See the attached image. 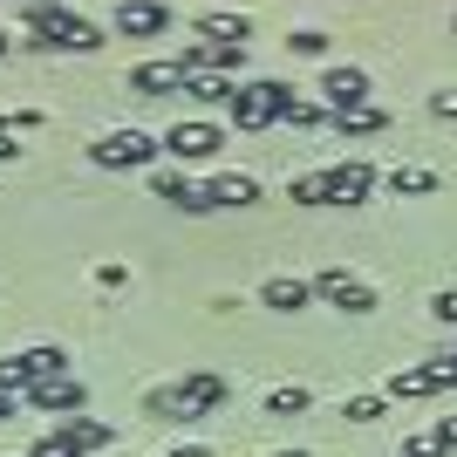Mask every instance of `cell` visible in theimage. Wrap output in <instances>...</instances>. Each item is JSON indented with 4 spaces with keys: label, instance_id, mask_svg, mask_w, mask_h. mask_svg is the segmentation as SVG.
Listing matches in <instances>:
<instances>
[{
    "label": "cell",
    "instance_id": "obj_3",
    "mask_svg": "<svg viewBox=\"0 0 457 457\" xmlns=\"http://www.w3.org/2000/svg\"><path fill=\"white\" fill-rule=\"evenodd\" d=\"M157 151H164V144L144 137V130H103L89 144V164H96V171H144Z\"/></svg>",
    "mask_w": 457,
    "mask_h": 457
},
{
    "label": "cell",
    "instance_id": "obj_34",
    "mask_svg": "<svg viewBox=\"0 0 457 457\" xmlns=\"http://www.w3.org/2000/svg\"><path fill=\"white\" fill-rule=\"evenodd\" d=\"M14 410H21V396H0V423H7V417H14Z\"/></svg>",
    "mask_w": 457,
    "mask_h": 457
},
{
    "label": "cell",
    "instance_id": "obj_10",
    "mask_svg": "<svg viewBox=\"0 0 457 457\" xmlns=\"http://www.w3.org/2000/svg\"><path fill=\"white\" fill-rule=\"evenodd\" d=\"M321 96H328V116L369 110V76H362V69H328V76H321Z\"/></svg>",
    "mask_w": 457,
    "mask_h": 457
},
{
    "label": "cell",
    "instance_id": "obj_11",
    "mask_svg": "<svg viewBox=\"0 0 457 457\" xmlns=\"http://www.w3.org/2000/svg\"><path fill=\"white\" fill-rule=\"evenodd\" d=\"M369 191H376V171H369L362 157H348V164L328 171V205H362Z\"/></svg>",
    "mask_w": 457,
    "mask_h": 457
},
{
    "label": "cell",
    "instance_id": "obj_36",
    "mask_svg": "<svg viewBox=\"0 0 457 457\" xmlns=\"http://www.w3.org/2000/svg\"><path fill=\"white\" fill-rule=\"evenodd\" d=\"M0 55H7V28H0Z\"/></svg>",
    "mask_w": 457,
    "mask_h": 457
},
{
    "label": "cell",
    "instance_id": "obj_6",
    "mask_svg": "<svg viewBox=\"0 0 457 457\" xmlns=\"http://www.w3.org/2000/svg\"><path fill=\"white\" fill-rule=\"evenodd\" d=\"M226 110H232V123H239V130H267L273 116H280V103H273V82H239Z\"/></svg>",
    "mask_w": 457,
    "mask_h": 457
},
{
    "label": "cell",
    "instance_id": "obj_7",
    "mask_svg": "<svg viewBox=\"0 0 457 457\" xmlns=\"http://www.w3.org/2000/svg\"><path fill=\"white\" fill-rule=\"evenodd\" d=\"M157 144H164L178 164H205V157H219V130H212V123H171Z\"/></svg>",
    "mask_w": 457,
    "mask_h": 457
},
{
    "label": "cell",
    "instance_id": "obj_15",
    "mask_svg": "<svg viewBox=\"0 0 457 457\" xmlns=\"http://www.w3.org/2000/svg\"><path fill=\"white\" fill-rule=\"evenodd\" d=\"M198 41H219V48H246L253 21L246 14H198V28H191Z\"/></svg>",
    "mask_w": 457,
    "mask_h": 457
},
{
    "label": "cell",
    "instance_id": "obj_24",
    "mask_svg": "<svg viewBox=\"0 0 457 457\" xmlns=\"http://www.w3.org/2000/svg\"><path fill=\"white\" fill-rule=\"evenodd\" d=\"M287 198H294V205H328V171L294 178V185H287Z\"/></svg>",
    "mask_w": 457,
    "mask_h": 457
},
{
    "label": "cell",
    "instance_id": "obj_17",
    "mask_svg": "<svg viewBox=\"0 0 457 457\" xmlns=\"http://www.w3.org/2000/svg\"><path fill=\"white\" fill-rule=\"evenodd\" d=\"M157 198H164V205H178V212H212L205 185H191L185 171H157Z\"/></svg>",
    "mask_w": 457,
    "mask_h": 457
},
{
    "label": "cell",
    "instance_id": "obj_2",
    "mask_svg": "<svg viewBox=\"0 0 457 457\" xmlns=\"http://www.w3.org/2000/svg\"><path fill=\"white\" fill-rule=\"evenodd\" d=\"M55 376H69V355H62L55 342L21 348V355L0 362V396H28V389H41V382H55Z\"/></svg>",
    "mask_w": 457,
    "mask_h": 457
},
{
    "label": "cell",
    "instance_id": "obj_1",
    "mask_svg": "<svg viewBox=\"0 0 457 457\" xmlns=\"http://www.w3.org/2000/svg\"><path fill=\"white\" fill-rule=\"evenodd\" d=\"M21 28H28L35 48H62V55H96V48L110 41L89 14H69L55 0H28V7H21Z\"/></svg>",
    "mask_w": 457,
    "mask_h": 457
},
{
    "label": "cell",
    "instance_id": "obj_32",
    "mask_svg": "<svg viewBox=\"0 0 457 457\" xmlns=\"http://www.w3.org/2000/svg\"><path fill=\"white\" fill-rule=\"evenodd\" d=\"M171 457H212V451H205V444H185V437H178V444H171Z\"/></svg>",
    "mask_w": 457,
    "mask_h": 457
},
{
    "label": "cell",
    "instance_id": "obj_12",
    "mask_svg": "<svg viewBox=\"0 0 457 457\" xmlns=\"http://www.w3.org/2000/svg\"><path fill=\"white\" fill-rule=\"evenodd\" d=\"M260 301H267L273 314H301V307L314 301V280H301V273H273V280L260 287Z\"/></svg>",
    "mask_w": 457,
    "mask_h": 457
},
{
    "label": "cell",
    "instance_id": "obj_9",
    "mask_svg": "<svg viewBox=\"0 0 457 457\" xmlns=\"http://www.w3.org/2000/svg\"><path fill=\"white\" fill-rule=\"evenodd\" d=\"M164 28H171V7H164V0H123V7H116V35L151 41V35H164Z\"/></svg>",
    "mask_w": 457,
    "mask_h": 457
},
{
    "label": "cell",
    "instance_id": "obj_35",
    "mask_svg": "<svg viewBox=\"0 0 457 457\" xmlns=\"http://www.w3.org/2000/svg\"><path fill=\"white\" fill-rule=\"evenodd\" d=\"M273 457H307V451H273Z\"/></svg>",
    "mask_w": 457,
    "mask_h": 457
},
{
    "label": "cell",
    "instance_id": "obj_23",
    "mask_svg": "<svg viewBox=\"0 0 457 457\" xmlns=\"http://www.w3.org/2000/svg\"><path fill=\"white\" fill-rule=\"evenodd\" d=\"M307 403H314V396H307L301 382H287V389H273V396H267V417H301Z\"/></svg>",
    "mask_w": 457,
    "mask_h": 457
},
{
    "label": "cell",
    "instance_id": "obj_26",
    "mask_svg": "<svg viewBox=\"0 0 457 457\" xmlns=\"http://www.w3.org/2000/svg\"><path fill=\"white\" fill-rule=\"evenodd\" d=\"M451 444H444V430H423V437H410L403 444V457H444Z\"/></svg>",
    "mask_w": 457,
    "mask_h": 457
},
{
    "label": "cell",
    "instance_id": "obj_28",
    "mask_svg": "<svg viewBox=\"0 0 457 457\" xmlns=\"http://www.w3.org/2000/svg\"><path fill=\"white\" fill-rule=\"evenodd\" d=\"M430 314H437V321H444V328H457V287H444L437 301H430Z\"/></svg>",
    "mask_w": 457,
    "mask_h": 457
},
{
    "label": "cell",
    "instance_id": "obj_33",
    "mask_svg": "<svg viewBox=\"0 0 457 457\" xmlns=\"http://www.w3.org/2000/svg\"><path fill=\"white\" fill-rule=\"evenodd\" d=\"M437 430H444V444H451V451H457V417H444Z\"/></svg>",
    "mask_w": 457,
    "mask_h": 457
},
{
    "label": "cell",
    "instance_id": "obj_5",
    "mask_svg": "<svg viewBox=\"0 0 457 457\" xmlns=\"http://www.w3.org/2000/svg\"><path fill=\"white\" fill-rule=\"evenodd\" d=\"M444 389H457V362H451V355H444V362H430V369H396V376L382 382V396H396V403L444 396Z\"/></svg>",
    "mask_w": 457,
    "mask_h": 457
},
{
    "label": "cell",
    "instance_id": "obj_13",
    "mask_svg": "<svg viewBox=\"0 0 457 457\" xmlns=\"http://www.w3.org/2000/svg\"><path fill=\"white\" fill-rule=\"evenodd\" d=\"M48 437H62L76 457H89V451H103L110 444V423H96V417H55V430Z\"/></svg>",
    "mask_w": 457,
    "mask_h": 457
},
{
    "label": "cell",
    "instance_id": "obj_21",
    "mask_svg": "<svg viewBox=\"0 0 457 457\" xmlns=\"http://www.w3.org/2000/svg\"><path fill=\"white\" fill-rule=\"evenodd\" d=\"M328 123H335L342 137H376L389 116H382V110H342V116H328Z\"/></svg>",
    "mask_w": 457,
    "mask_h": 457
},
{
    "label": "cell",
    "instance_id": "obj_22",
    "mask_svg": "<svg viewBox=\"0 0 457 457\" xmlns=\"http://www.w3.org/2000/svg\"><path fill=\"white\" fill-rule=\"evenodd\" d=\"M185 89L198 96V103H232V89H239V82H232V76H185Z\"/></svg>",
    "mask_w": 457,
    "mask_h": 457
},
{
    "label": "cell",
    "instance_id": "obj_30",
    "mask_svg": "<svg viewBox=\"0 0 457 457\" xmlns=\"http://www.w3.org/2000/svg\"><path fill=\"white\" fill-rule=\"evenodd\" d=\"M123 280H130V273L116 267V260H110V267H96V287H103V294H116V287H123Z\"/></svg>",
    "mask_w": 457,
    "mask_h": 457
},
{
    "label": "cell",
    "instance_id": "obj_25",
    "mask_svg": "<svg viewBox=\"0 0 457 457\" xmlns=\"http://www.w3.org/2000/svg\"><path fill=\"white\" fill-rule=\"evenodd\" d=\"M382 403H389V396H348V403H342V417H348V423H376V417H382Z\"/></svg>",
    "mask_w": 457,
    "mask_h": 457
},
{
    "label": "cell",
    "instance_id": "obj_20",
    "mask_svg": "<svg viewBox=\"0 0 457 457\" xmlns=\"http://www.w3.org/2000/svg\"><path fill=\"white\" fill-rule=\"evenodd\" d=\"M144 417H157V423H178V417H191V410H185V389H178V382L151 389V396H144Z\"/></svg>",
    "mask_w": 457,
    "mask_h": 457
},
{
    "label": "cell",
    "instance_id": "obj_37",
    "mask_svg": "<svg viewBox=\"0 0 457 457\" xmlns=\"http://www.w3.org/2000/svg\"><path fill=\"white\" fill-rule=\"evenodd\" d=\"M451 35H457V21H451Z\"/></svg>",
    "mask_w": 457,
    "mask_h": 457
},
{
    "label": "cell",
    "instance_id": "obj_27",
    "mask_svg": "<svg viewBox=\"0 0 457 457\" xmlns=\"http://www.w3.org/2000/svg\"><path fill=\"white\" fill-rule=\"evenodd\" d=\"M287 48H294V55H321L328 35H321V28H294V35H287Z\"/></svg>",
    "mask_w": 457,
    "mask_h": 457
},
{
    "label": "cell",
    "instance_id": "obj_4",
    "mask_svg": "<svg viewBox=\"0 0 457 457\" xmlns=\"http://www.w3.org/2000/svg\"><path fill=\"white\" fill-rule=\"evenodd\" d=\"M314 301L342 307V314H376V287H369L362 273H348V267H321L314 273Z\"/></svg>",
    "mask_w": 457,
    "mask_h": 457
},
{
    "label": "cell",
    "instance_id": "obj_39",
    "mask_svg": "<svg viewBox=\"0 0 457 457\" xmlns=\"http://www.w3.org/2000/svg\"><path fill=\"white\" fill-rule=\"evenodd\" d=\"M451 362H457V355H451Z\"/></svg>",
    "mask_w": 457,
    "mask_h": 457
},
{
    "label": "cell",
    "instance_id": "obj_29",
    "mask_svg": "<svg viewBox=\"0 0 457 457\" xmlns=\"http://www.w3.org/2000/svg\"><path fill=\"white\" fill-rule=\"evenodd\" d=\"M430 116H444V123H457V89H437V96H430Z\"/></svg>",
    "mask_w": 457,
    "mask_h": 457
},
{
    "label": "cell",
    "instance_id": "obj_19",
    "mask_svg": "<svg viewBox=\"0 0 457 457\" xmlns=\"http://www.w3.org/2000/svg\"><path fill=\"white\" fill-rule=\"evenodd\" d=\"M389 191H396V198H430V191H437V171H423V164H396V171H389Z\"/></svg>",
    "mask_w": 457,
    "mask_h": 457
},
{
    "label": "cell",
    "instance_id": "obj_14",
    "mask_svg": "<svg viewBox=\"0 0 457 457\" xmlns=\"http://www.w3.org/2000/svg\"><path fill=\"white\" fill-rule=\"evenodd\" d=\"M178 389H185V410H191V417H205V410L226 403V376H212V369H191Z\"/></svg>",
    "mask_w": 457,
    "mask_h": 457
},
{
    "label": "cell",
    "instance_id": "obj_38",
    "mask_svg": "<svg viewBox=\"0 0 457 457\" xmlns=\"http://www.w3.org/2000/svg\"><path fill=\"white\" fill-rule=\"evenodd\" d=\"M0 130H7V123H0Z\"/></svg>",
    "mask_w": 457,
    "mask_h": 457
},
{
    "label": "cell",
    "instance_id": "obj_31",
    "mask_svg": "<svg viewBox=\"0 0 457 457\" xmlns=\"http://www.w3.org/2000/svg\"><path fill=\"white\" fill-rule=\"evenodd\" d=\"M28 457H76V451H69V444H62V437H41V444H35V451H28Z\"/></svg>",
    "mask_w": 457,
    "mask_h": 457
},
{
    "label": "cell",
    "instance_id": "obj_8",
    "mask_svg": "<svg viewBox=\"0 0 457 457\" xmlns=\"http://www.w3.org/2000/svg\"><path fill=\"white\" fill-rule=\"evenodd\" d=\"M82 403H89V389L76 376H55L41 389H28V410H41V417H82Z\"/></svg>",
    "mask_w": 457,
    "mask_h": 457
},
{
    "label": "cell",
    "instance_id": "obj_18",
    "mask_svg": "<svg viewBox=\"0 0 457 457\" xmlns=\"http://www.w3.org/2000/svg\"><path fill=\"white\" fill-rule=\"evenodd\" d=\"M205 198H212V212H219V205H253V198H260V178L226 171V178H212V185H205Z\"/></svg>",
    "mask_w": 457,
    "mask_h": 457
},
{
    "label": "cell",
    "instance_id": "obj_16",
    "mask_svg": "<svg viewBox=\"0 0 457 457\" xmlns=\"http://www.w3.org/2000/svg\"><path fill=\"white\" fill-rule=\"evenodd\" d=\"M130 89L137 96H171V89H185V62H144V69H130Z\"/></svg>",
    "mask_w": 457,
    "mask_h": 457
}]
</instances>
